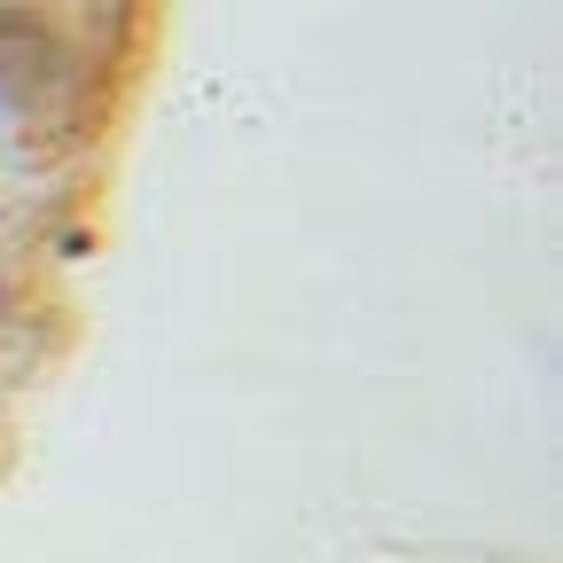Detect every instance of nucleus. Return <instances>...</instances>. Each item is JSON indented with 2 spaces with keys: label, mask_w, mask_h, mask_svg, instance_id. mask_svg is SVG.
Listing matches in <instances>:
<instances>
[]
</instances>
